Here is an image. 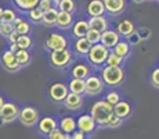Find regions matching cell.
<instances>
[{"label":"cell","instance_id":"obj_1","mask_svg":"<svg viewBox=\"0 0 159 139\" xmlns=\"http://www.w3.org/2000/svg\"><path fill=\"white\" fill-rule=\"evenodd\" d=\"M90 114L94 118V121H96L97 125L105 127V124L109 120V117L114 114V106H111V104H109L108 102H105L104 99L102 100H97L96 103L91 106Z\"/></svg>","mask_w":159,"mask_h":139},{"label":"cell","instance_id":"obj_2","mask_svg":"<svg viewBox=\"0 0 159 139\" xmlns=\"http://www.w3.org/2000/svg\"><path fill=\"white\" fill-rule=\"evenodd\" d=\"M100 77L102 78L105 86L116 88L125 81V70L122 67L104 66L101 68V72H100Z\"/></svg>","mask_w":159,"mask_h":139},{"label":"cell","instance_id":"obj_3","mask_svg":"<svg viewBox=\"0 0 159 139\" xmlns=\"http://www.w3.org/2000/svg\"><path fill=\"white\" fill-rule=\"evenodd\" d=\"M109 49H107L101 43H97V45H93L90 49V52L86 56L87 63L90 64L94 68H101L107 64V58L109 56Z\"/></svg>","mask_w":159,"mask_h":139},{"label":"cell","instance_id":"obj_4","mask_svg":"<svg viewBox=\"0 0 159 139\" xmlns=\"http://www.w3.org/2000/svg\"><path fill=\"white\" fill-rule=\"evenodd\" d=\"M48 61L54 68L64 70L66 67H69L73 61V53L69 50L68 47L62 49V50H54L48 52Z\"/></svg>","mask_w":159,"mask_h":139},{"label":"cell","instance_id":"obj_5","mask_svg":"<svg viewBox=\"0 0 159 139\" xmlns=\"http://www.w3.org/2000/svg\"><path fill=\"white\" fill-rule=\"evenodd\" d=\"M68 46V39L60 32H50L44 39V49L47 52L62 50V49H66Z\"/></svg>","mask_w":159,"mask_h":139},{"label":"cell","instance_id":"obj_6","mask_svg":"<svg viewBox=\"0 0 159 139\" xmlns=\"http://www.w3.org/2000/svg\"><path fill=\"white\" fill-rule=\"evenodd\" d=\"M18 120L22 125L25 127H33L36 124H39V120H40V113L36 107L32 106H25L20 110V116Z\"/></svg>","mask_w":159,"mask_h":139},{"label":"cell","instance_id":"obj_7","mask_svg":"<svg viewBox=\"0 0 159 139\" xmlns=\"http://www.w3.org/2000/svg\"><path fill=\"white\" fill-rule=\"evenodd\" d=\"M84 81H86V93L84 95H87V96H97V95L102 93L105 89V83L100 75L91 74Z\"/></svg>","mask_w":159,"mask_h":139},{"label":"cell","instance_id":"obj_8","mask_svg":"<svg viewBox=\"0 0 159 139\" xmlns=\"http://www.w3.org/2000/svg\"><path fill=\"white\" fill-rule=\"evenodd\" d=\"M68 93H69V88L64 82H54L48 88V97L53 102H56V103H62L65 100V97L68 96Z\"/></svg>","mask_w":159,"mask_h":139},{"label":"cell","instance_id":"obj_9","mask_svg":"<svg viewBox=\"0 0 159 139\" xmlns=\"http://www.w3.org/2000/svg\"><path fill=\"white\" fill-rule=\"evenodd\" d=\"M20 110L17 104H14L13 102H6L3 104L2 110H0V120L4 124H8V122H13L18 118L20 116Z\"/></svg>","mask_w":159,"mask_h":139},{"label":"cell","instance_id":"obj_10","mask_svg":"<svg viewBox=\"0 0 159 139\" xmlns=\"http://www.w3.org/2000/svg\"><path fill=\"white\" fill-rule=\"evenodd\" d=\"M0 61H2V66L4 67V70L8 71V72H17V71H20L22 68V67L20 66V63L17 61V56H15V53L11 52L10 49L3 52L2 57H0Z\"/></svg>","mask_w":159,"mask_h":139},{"label":"cell","instance_id":"obj_11","mask_svg":"<svg viewBox=\"0 0 159 139\" xmlns=\"http://www.w3.org/2000/svg\"><path fill=\"white\" fill-rule=\"evenodd\" d=\"M107 14L116 17L126 10V0H102Z\"/></svg>","mask_w":159,"mask_h":139},{"label":"cell","instance_id":"obj_12","mask_svg":"<svg viewBox=\"0 0 159 139\" xmlns=\"http://www.w3.org/2000/svg\"><path fill=\"white\" fill-rule=\"evenodd\" d=\"M76 122H78V129H80L86 135L91 134L97 128V124L94 121V118L91 117V114H80L76 120Z\"/></svg>","mask_w":159,"mask_h":139},{"label":"cell","instance_id":"obj_13","mask_svg":"<svg viewBox=\"0 0 159 139\" xmlns=\"http://www.w3.org/2000/svg\"><path fill=\"white\" fill-rule=\"evenodd\" d=\"M120 41V35L118 33V31L116 29H107L101 33V45H104L107 49H109V50H112V49L116 46V43Z\"/></svg>","mask_w":159,"mask_h":139},{"label":"cell","instance_id":"obj_14","mask_svg":"<svg viewBox=\"0 0 159 139\" xmlns=\"http://www.w3.org/2000/svg\"><path fill=\"white\" fill-rule=\"evenodd\" d=\"M105 6L102 0H89L86 4V14L89 17H100L105 15Z\"/></svg>","mask_w":159,"mask_h":139},{"label":"cell","instance_id":"obj_15","mask_svg":"<svg viewBox=\"0 0 159 139\" xmlns=\"http://www.w3.org/2000/svg\"><path fill=\"white\" fill-rule=\"evenodd\" d=\"M62 104L68 110H72V111L80 110L82 106H83V97H82V95H76V93L69 92L68 96L65 97V100L62 102Z\"/></svg>","mask_w":159,"mask_h":139},{"label":"cell","instance_id":"obj_16","mask_svg":"<svg viewBox=\"0 0 159 139\" xmlns=\"http://www.w3.org/2000/svg\"><path fill=\"white\" fill-rule=\"evenodd\" d=\"M56 128H58V121L54 117L46 116L43 118L39 120V132L43 135H48L54 131Z\"/></svg>","mask_w":159,"mask_h":139},{"label":"cell","instance_id":"obj_17","mask_svg":"<svg viewBox=\"0 0 159 139\" xmlns=\"http://www.w3.org/2000/svg\"><path fill=\"white\" fill-rule=\"evenodd\" d=\"M91 70L93 67L90 66L89 63H76L75 66L72 67L71 75L72 78H80V79H86L89 75H91Z\"/></svg>","mask_w":159,"mask_h":139},{"label":"cell","instance_id":"obj_18","mask_svg":"<svg viewBox=\"0 0 159 139\" xmlns=\"http://www.w3.org/2000/svg\"><path fill=\"white\" fill-rule=\"evenodd\" d=\"M90 31V24H89V20H84V18H79L73 22L72 27V35L75 38H84L87 35V32Z\"/></svg>","mask_w":159,"mask_h":139},{"label":"cell","instance_id":"obj_19","mask_svg":"<svg viewBox=\"0 0 159 139\" xmlns=\"http://www.w3.org/2000/svg\"><path fill=\"white\" fill-rule=\"evenodd\" d=\"M73 14L72 13H66V11H60L58 13V18H57V28L60 31H66L69 28L73 27Z\"/></svg>","mask_w":159,"mask_h":139},{"label":"cell","instance_id":"obj_20","mask_svg":"<svg viewBox=\"0 0 159 139\" xmlns=\"http://www.w3.org/2000/svg\"><path fill=\"white\" fill-rule=\"evenodd\" d=\"M89 24H90L91 29H96L98 32H104V31L109 29V20L105 15H100V17H89Z\"/></svg>","mask_w":159,"mask_h":139},{"label":"cell","instance_id":"obj_21","mask_svg":"<svg viewBox=\"0 0 159 139\" xmlns=\"http://www.w3.org/2000/svg\"><path fill=\"white\" fill-rule=\"evenodd\" d=\"M116 31H118V33L120 36L127 39L130 35H133V33L136 32V25H134V22L130 20H122V21H119L118 25H116Z\"/></svg>","mask_w":159,"mask_h":139},{"label":"cell","instance_id":"obj_22","mask_svg":"<svg viewBox=\"0 0 159 139\" xmlns=\"http://www.w3.org/2000/svg\"><path fill=\"white\" fill-rule=\"evenodd\" d=\"M114 113L118 117H120L122 120L129 118L131 116V113H133V107H131V104L127 100H123V99H122L118 104L114 106Z\"/></svg>","mask_w":159,"mask_h":139},{"label":"cell","instance_id":"obj_23","mask_svg":"<svg viewBox=\"0 0 159 139\" xmlns=\"http://www.w3.org/2000/svg\"><path fill=\"white\" fill-rule=\"evenodd\" d=\"M91 43L86 39V36L84 38H76V41L73 42V52H75L76 54H79V56H82V57H86L87 53L90 52V49H91Z\"/></svg>","mask_w":159,"mask_h":139},{"label":"cell","instance_id":"obj_24","mask_svg":"<svg viewBox=\"0 0 159 139\" xmlns=\"http://www.w3.org/2000/svg\"><path fill=\"white\" fill-rule=\"evenodd\" d=\"M58 13H60V10H58L57 7H53L50 8L48 11H46L43 14V18H42V22L44 27L47 28H53L57 25V18H58Z\"/></svg>","mask_w":159,"mask_h":139},{"label":"cell","instance_id":"obj_25","mask_svg":"<svg viewBox=\"0 0 159 139\" xmlns=\"http://www.w3.org/2000/svg\"><path fill=\"white\" fill-rule=\"evenodd\" d=\"M60 128H61V131L65 132V134H73V132L78 129V122H76V120L71 116L64 117L60 121Z\"/></svg>","mask_w":159,"mask_h":139},{"label":"cell","instance_id":"obj_26","mask_svg":"<svg viewBox=\"0 0 159 139\" xmlns=\"http://www.w3.org/2000/svg\"><path fill=\"white\" fill-rule=\"evenodd\" d=\"M69 92L76 95H84L86 93V81L80 78H72L68 83Z\"/></svg>","mask_w":159,"mask_h":139},{"label":"cell","instance_id":"obj_27","mask_svg":"<svg viewBox=\"0 0 159 139\" xmlns=\"http://www.w3.org/2000/svg\"><path fill=\"white\" fill-rule=\"evenodd\" d=\"M40 0H13V4L17 7V10L22 13H28L29 10L38 7Z\"/></svg>","mask_w":159,"mask_h":139},{"label":"cell","instance_id":"obj_28","mask_svg":"<svg viewBox=\"0 0 159 139\" xmlns=\"http://www.w3.org/2000/svg\"><path fill=\"white\" fill-rule=\"evenodd\" d=\"M112 52H115L118 56H120V57H123L125 60H126L127 57H129L130 52H131V45L127 41H119L116 43V46L114 49H112Z\"/></svg>","mask_w":159,"mask_h":139},{"label":"cell","instance_id":"obj_29","mask_svg":"<svg viewBox=\"0 0 159 139\" xmlns=\"http://www.w3.org/2000/svg\"><path fill=\"white\" fill-rule=\"evenodd\" d=\"M17 61L20 63L21 67H26L30 64V61H32V54H30L29 50H24V49H18L17 53Z\"/></svg>","mask_w":159,"mask_h":139},{"label":"cell","instance_id":"obj_30","mask_svg":"<svg viewBox=\"0 0 159 139\" xmlns=\"http://www.w3.org/2000/svg\"><path fill=\"white\" fill-rule=\"evenodd\" d=\"M56 7L60 11H66V13H75L76 11V2L75 0H60L56 4Z\"/></svg>","mask_w":159,"mask_h":139},{"label":"cell","instance_id":"obj_31","mask_svg":"<svg viewBox=\"0 0 159 139\" xmlns=\"http://www.w3.org/2000/svg\"><path fill=\"white\" fill-rule=\"evenodd\" d=\"M18 49H24V50H30L33 47V41L30 35H20L17 39Z\"/></svg>","mask_w":159,"mask_h":139},{"label":"cell","instance_id":"obj_32","mask_svg":"<svg viewBox=\"0 0 159 139\" xmlns=\"http://www.w3.org/2000/svg\"><path fill=\"white\" fill-rule=\"evenodd\" d=\"M125 63V58L120 57L115 53V52H109V56L107 58V64L105 66H114V67H122V64Z\"/></svg>","mask_w":159,"mask_h":139},{"label":"cell","instance_id":"obj_33","mask_svg":"<svg viewBox=\"0 0 159 139\" xmlns=\"http://www.w3.org/2000/svg\"><path fill=\"white\" fill-rule=\"evenodd\" d=\"M43 14H44V13L40 10V8H39V7H35V8H32V10L28 11V18H29V21H32V22L39 24V22H42Z\"/></svg>","mask_w":159,"mask_h":139},{"label":"cell","instance_id":"obj_34","mask_svg":"<svg viewBox=\"0 0 159 139\" xmlns=\"http://www.w3.org/2000/svg\"><path fill=\"white\" fill-rule=\"evenodd\" d=\"M104 100L108 102V103L111 104V106H115V104H118L119 102L122 100V96H120V93H119L118 91H109L108 93L105 95Z\"/></svg>","mask_w":159,"mask_h":139},{"label":"cell","instance_id":"obj_35","mask_svg":"<svg viewBox=\"0 0 159 139\" xmlns=\"http://www.w3.org/2000/svg\"><path fill=\"white\" fill-rule=\"evenodd\" d=\"M14 31H15V28H14L13 22H2L0 24V35H2L3 38L7 39Z\"/></svg>","mask_w":159,"mask_h":139},{"label":"cell","instance_id":"obj_36","mask_svg":"<svg viewBox=\"0 0 159 139\" xmlns=\"http://www.w3.org/2000/svg\"><path fill=\"white\" fill-rule=\"evenodd\" d=\"M86 39L91 43V45H97V43L101 42V32L90 28V31H89L87 35H86Z\"/></svg>","mask_w":159,"mask_h":139},{"label":"cell","instance_id":"obj_37","mask_svg":"<svg viewBox=\"0 0 159 139\" xmlns=\"http://www.w3.org/2000/svg\"><path fill=\"white\" fill-rule=\"evenodd\" d=\"M15 18H17V14H15V11L13 8H4L0 22H14Z\"/></svg>","mask_w":159,"mask_h":139},{"label":"cell","instance_id":"obj_38","mask_svg":"<svg viewBox=\"0 0 159 139\" xmlns=\"http://www.w3.org/2000/svg\"><path fill=\"white\" fill-rule=\"evenodd\" d=\"M14 28L20 35H29V32H30V24L25 20L22 22H20L18 25H14Z\"/></svg>","mask_w":159,"mask_h":139},{"label":"cell","instance_id":"obj_39","mask_svg":"<svg viewBox=\"0 0 159 139\" xmlns=\"http://www.w3.org/2000/svg\"><path fill=\"white\" fill-rule=\"evenodd\" d=\"M122 124H123V120L114 113L111 117H109V120H108V122L105 124V127H108V128H118V127H120Z\"/></svg>","mask_w":159,"mask_h":139},{"label":"cell","instance_id":"obj_40","mask_svg":"<svg viewBox=\"0 0 159 139\" xmlns=\"http://www.w3.org/2000/svg\"><path fill=\"white\" fill-rule=\"evenodd\" d=\"M38 7L40 8L43 13H46V11H48L50 8L56 7V3H54V0H40Z\"/></svg>","mask_w":159,"mask_h":139},{"label":"cell","instance_id":"obj_41","mask_svg":"<svg viewBox=\"0 0 159 139\" xmlns=\"http://www.w3.org/2000/svg\"><path fill=\"white\" fill-rule=\"evenodd\" d=\"M136 31H137V33H139V36H140L141 41H147V39L151 36V29L147 28V27H140L139 29H136Z\"/></svg>","mask_w":159,"mask_h":139},{"label":"cell","instance_id":"obj_42","mask_svg":"<svg viewBox=\"0 0 159 139\" xmlns=\"http://www.w3.org/2000/svg\"><path fill=\"white\" fill-rule=\"evenodd\" d=\"M149 81H151V85L154 86V88L159 89V67H158V68H155V70L151 72Z\"/></svg>","mask_w":159,"mask_h":139},{"label":"cell","instance_id":"obj_43","mask_svg":"<svg viewBox=\"0 0 159 139\" xmlns=\"http://www.w3.org/2000/svg\"><path fill=\"white\" fill-rule=\"evenodd\" d=\"M64 137H65V132H62L61 128L58 127V128L54 129L51 134L47 135V139H64Z\"/></svg>","mask_w":159,"mask_h":139},{"label":"cell","instance_id":"obj_44","mask_svg":"<svg viewBox=\"0 0 159 139\" xmlns=\"http://www.w3.org/2000/svg\"><path fill=\"white\" fill-rule=\"evenodd\" d=\"M140 41H141V39H140V36H139V33H137V31L133 33V35H130L129 38H127V42H129L131 46H133V45H137V43H139Z\"/></svg>","mask_w":159,"mask_h":139},{"label":"cell","instance_id":"obj_45","mask_svg":"<svg viewBox=\"0 0 159 139\" xmlns=\"http://www.w3.org/2000/svg\"><path fill=\"white\" fill-rule=\"evenodd\" d=\"M71 135H72V139H86V134L82 132L80 129H76V131Z\"/></svg>","mask_w":159,"mask_h":139},{"label":"cell","instance_id":"obj_46","mask_svg":"<svg viewBox=\"0 0 159 139\" xmlns=\"http://www.w3.org/2000/svg\"><path fill=\"white\" fill-rule=\"evenodd\" d=\"M18 36H20V33L17 32V31H14L13 33H11L10 36L7 38V41H8V43L10 45H14V43H17V39H18Z\"/></svg>","mask_w":159,"mask_h":139},{"label":"cell","instance_id":"obj_47","mask_svg":"<svg viewBox=\"0 0 159 139\" xmlns=\"http://www.w3.org/2000/svg\"><path fill=\"white\" fill-rule=\"evenodd\" d=\"M10 50H11V52H14V53H17V50H18L17 43H14V45H10Z\"/></svg>","mask_w":159,"mask_h":139},{"label":"cell","instance_id":"obj_48","mask_svg":"<svg viewBox=\"0 0 159 139\" xmlns=\"http://www.w3.org/2000/svg\"><path fill=\"white\" fill-rule=\"evenodd\" d=\"M4 103H6V102H4V97L0 95V110H2V107H3V104H4Z\"/></svg>","mask_w":159,"mask_h":139},{"label":"cell","instance_id":"obj_49","mask_svg":"<svg viewBox=\"0 0 159 139\" xmlns=\"http://www.w3.org/2000/svg\"><path fill=\"white\" fill-rule=\"evenodd\" d=\"M134 3H137V4H141V3H144V2H147V0H133Z\"/></svg>","mask_w":159,"mask_h":139},{"label":"cell","instance_id":"obj_50","mask_svg":"<svg viewBox=\"0 0 159 139\" xmlns=\"http://www.w3.org/2000/svg\"><path fill=\"white\" fill-rule=\"evenodd\" d=\"M64 139H72V135H71V134H65V137H64Z\"/></svg>","mask_w":159,"mask_h":139},{"label":"cell","instance_id":"obj_51","mask_svg":"<svg viewBox=\"0 0 159 139\" xmlns=\"http://www.w3.org/2000/svg\"><path fill=\"white\" fill-rule=\"evenodd\" d=\"M3 11H4V8L0 6V20H2V17H3Z\"/></svg>","mask_w":159,"mask_h":139},{"label":"cell","instance_id":"obj_52","mask_svg":"<svg viewBox=\"0 0 159 139\" xmlns=\"http://www.w3.org/2000/svg\"><path fill=\"white\" fill-rule=\"evenodd\" d=\"M58 2H60V0H54V3H56V4H57V3H58Z\"/></svg>","mask_w":159,"mask_h":139},{"label":"cell","instance_id":"obj_53","mask_svg":"<svg viewBox=\"0 0 159 139\" xmlns=\"http://www.w3.org/2000/svg\"><path fill=\"white\" fill-rule=\"evenodd\" d=\"M147 2H155V0H147Z\"/></svg>","mask_w":159,"mask_h":139},{"label":"cell","instance_id":"obj_54","mask_svg":"<svg viewBox=\"0 0 159 139\" xmlns=\"http://www.w3.org/2000/svg\"><path fill=\"white\" fill-rule=\"evenodd\" d=\"M0 24H2V22H0Z\"/></svg>","mask_w":159,"mask_h":139},{"label":"cell","instance_id":"obj_55","mask_svg":"<svg viewBox=\"0 0 159 139\" xmlns=\"http://www.w3.org/2000/svg\"><path fill=\"white\" fill-rule=\"evenodd\" d=\"M158 2H159V0H158Z\"/></svg>","mask_w":159,"mask_h":139}]
</instances>
